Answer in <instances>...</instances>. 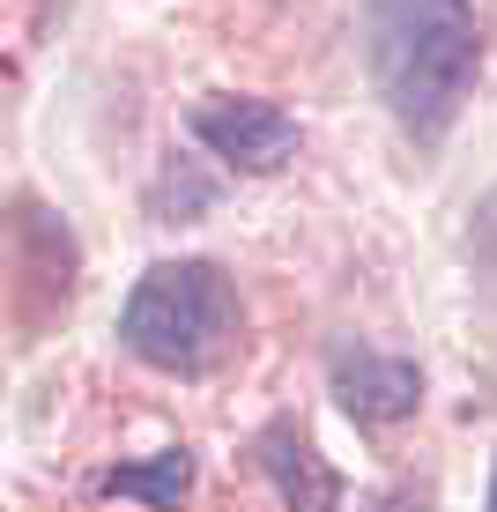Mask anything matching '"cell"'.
I'll return each instance as SVG.
<instances>
[{
    "label": "cell",
    "instance_id": "obj_3",
    "mask_svg": "<svg viewBox=\"0 0 497 512\" xmlns=\"http://www.w3.org/2000/svg\"><path fill=\"white\" fill-rule=\"evenodd\" d=\"M186 134L201 141L216 164H230V171H245V179H268V171H282L297 156V119L282 112V104H268V97H201L186 112Z\"/></svg>",
    "mask_w": 497,
    "mask_h": 512
},
{
    "label": "cell",
    "instance_id": "obj_7",
    "mask_svg": "<svg viewBox=\"0 0 497 512\" xmlns=\"http://www.w3.org/2000/svg\"><path fill=\"white\" fill-rule=\"evenodd\" d=\"M483 512H497V461H490V498H483Z\"/></svg>",
    "mask_w": 497,
    "mask_h": 512
},
{
    "label": "cell",
    "instance_id": "obj_5",
    "mask_svg": "<svg viewBox=\"0 0 497 512\" xmlns=\"http://www.w3.org/2000/svg\"><path fill=\"white\" fill-rule=\"evenodd\" d=\"M253 468L275 483V498L290 512H342V475H334V461L312 446L305 423L275 416L268 431L253 438Z\"/></svg>",
    "mask_w": 497,
    "mask_h": 512
},
{
    "label": "cell",
    "instance_id": "obj_6",
    "mask_svg": "<svg viewBox=\"0 0 497 512\" xmlns=\"http://www.w3.org/2000/svg\"><path fill=\"white\" fill-rule=\"evenodd\" d=\"M104 498H134L149 512H179L193 498V446H156L149 461H119L97 475Z\"/></svg>",
    "mask_w": 497,
    "mask_h": 512
},
{
    "label": "cell",
    "instance_id": "obj_2",
    "mask_svg": "<svg viewBox=\"0 0 497 512\" xmlns=\"http://www.w3.org/2000/svg\"><path fill=\"white\" fill-rule=\"evenodd\" d=\"M119 342L149 372L208 379L245 349V297L216 260H156L119 305Z\"/></svg>",
    "mask_w": 497,
    "mask_h": 512
},
{
    "label": "cell",
    "instance_id": "obj_1",
    "mask_svg": "<svg viewBox=\"0 0 497 512\" xmlns=\"http://www.w3.org/2000/svg\"><path fill=\"white\" fill-rule=\"evenodd\" d=\"M357 45H364V75L379 90L386 119L416 149H438L453 134V119L468 112L475 75H483L475 0H364Z\"/></svg>",
    "mask_w": 497,
    "mask_h": 512
},
{
    "label": "cell",
    "instance_id": "obj_4",
    "mask_svg": "<svg viewBox=\"0 0 497 512\" xmlns=\"http://www.w3.org/2000/svg\"><path fill=\"white\" fill-rule=\"evenodd\" d=\"M327 386L342 401L349 423L364 431H386V423H408L423 409V372L408 357H386V349H364V342H342L327 357Z\"/></svg>",
    "mask_w": 497,
    "mask_h": 512
}]
</instances>
